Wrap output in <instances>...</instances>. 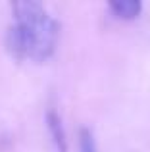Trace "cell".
I'll use <instances>...</instances> for the list:
<instances>
[{"mask_svg":"<svg viewBox=\"0 0 150 152\" xmlns=\"http://www.w3.org/2000/svg\"><path fill=\"white\" fill-rule=\"evenodd\" d=\"M14 23L6 35L8 50L19 60L44 62L52 56L58 41V25L39 2H14Z\"/></svg>","mask_w":150,"mask_h":152,"instance_id":"obj_1","label":"cell"},{"mask_svg":"<svg viewBox=\"0 0 150 152\" xmlns=\"http://www.w3.org/2000/svg\"><path fill=\"white\" fill-rule=\"evenodd\" d=\"M110 8L112 12L117 15V18L123 19H133L141 14V2L139 0H117V2H110Z\"/></svg>","mask_w":150,"mask_h":152,"instance_id":"obj_2","label":"cell"},{"mask_svg":"<svg viewBox=\"0 0 150 152\" xmlns=\"http://www.w3.org/2000/svg\"><path fill=\"white\" fill-rule=\"evenodd\" d=\"M48 127H50V131H52V137H54V141H56L60 152H66L68 146H66V137H64V129H62V121L54 112L48 114Z\"/></svg>","mask_w":150,"mask_h":152,"instance_id":"obj_3","label":"cell"},{"mask_svg":"<svg viewBox=\"0 0 150 152\" xmlns=\"http://www.w3.org/2000/svg\"><path fill=\"white\" fill-rule=\"evenodd\" d=\"M79 146H81V152H96V148H94V141H92V135H90L87 129L81 131V141H79Z\"/></svg>","mask_w":150,"mask_h":152,"instance_id":"obj_4","label":"cell"}]
</instances>
